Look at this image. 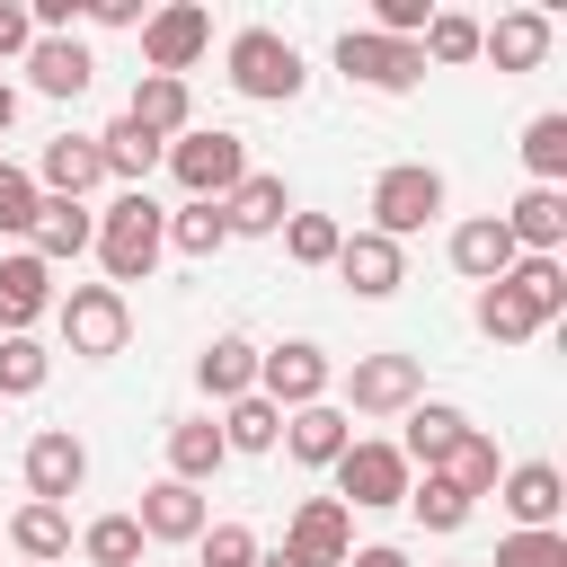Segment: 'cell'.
Masks as SVG:
<instances>
[{"mask_svg":"<svg viewBox=\"0 0 567 567\" xmlns=\"http://www.w3.org/2000/svg\"><path fill=\"white\" fill-rule=\"evenodd\" d=\"M434 213H443V168L399 159V168L372 177V230H381V239H416Z\"/></svg>","mask_w":567,"mask_h":567,"instance_id":"277c9868","label":"cell"},{"mask_svg":"<svg viewBox=\"0 0 567 567\" xmlns=\"http://www.w3.org/2000/svg\"><path fill=\"white\" fill-rule=\"evenodd\" d=\"M284 443H292V461H301V470H337V452L354 443V416H346V408H328V399H310V408H292V416H284Z\"/></svg>","mask_w":567,"mask_h":567,"instance_id":"d6986e66","label":"cell"},{"mask_svg":"<svg viewBox=\"0 0 567 567\" xmlns=\"http://www.w3.org/2000/svg\"><path fill=\"white\" fill-rule=\"evenodd\" d=\"M514 257H523V248H514V230H505L496 213H478V221H461V230H452V266H461L470 284H496Z\"/></svg>","mask_w":567,"mask_h":567,"instance_id":"484cf974","label":"cell"},{"mask_svg":"<svg viewBox=\"0 0 567 567\" xmlns=\"http://www.w3.org/2000/svg\"><path fill=\"white\" fill-rule=\"evenodd\" d=\"M142 549H151V540H142L133 514H97V523L80 532V558H89V567H142Z\"/></svg>","mask_w":567,"mask_h":567,"instance_id":"836d02e7","label":"cell"},{"mask_svg":"<svg viewBox=\"0 0 567 567\" xmlns=\"http://www.w3.org/2000/svg\"><path fill=\"white\" fill-rule=\"evenodd\" d=\"M53 310V266L44 257H0V337H27L35 319Z\"/></svg>","mask_w":567,"mask_h":567,"instance_id":"2e32d148","label":"cell"},{"mask_svg":"<svg viewBox=\"0 0 567 567\" xmlns=\"http://www.w3.org/2000/svg\"><path fill=\"white\" fill-rule=\"evenodd\" d=\"M195 558L204 567H257V532L248 523H204L195 532Z\"/></svg>","mask_w":567,"mask_h":567,"instance_id":"b9f144b4","label":"cell"},{"mask_svg":"<svg viewBox=\"0 0 567 567\" xmlns=\"http://www.w3.org/2000/svg\"><path fill=\"white\" fill-rule=\"evenodd\" d=\"M53 310H62V346H71V354H89V363L124 354V337H133V310H124V292H115V284H71Z\"/></svg>","mask_w":567,"mask_h":567,"instance_id":"5b68a950","label":"cell"},{"mask_svg":"<svg viewBox=\"0 0 567 567\" xmlns=\"http://www.w3.org/2000/svg\"><path fill=\"white\" fill-rule=\"evenodd\" d=\"M44 372H53V354L35 337H0V399H35Z\"/></svg>","mask_w":567,"mask_h":567,"instance_id":"ab89813d","label":"cell"},{"mask_svg":"<svg viewBox=\"0 0 567 567\" xmlns=\"http://www.w3.org/2000/svg\"><path fill=\"white\" fill-rule=\"evenodd\" d=\"M496 221L514 230V248H523V257H558V239H567V195H558V186H523Z\"/></svg>","mask_w":567,"mask_h":567,"instance_id":"ac0fdd59","label":"cell"},{"mask_svg":"<svg viewBox=\"0 0 567 567\" xmlns=\"http://www.w3.org/2000/svg\"><path fill=\"white\" fill-rule=\"evenodd\" d=\"M159 151H168V142H151V133H142V124H124V115L97 133V168H106V177H124V195H142V177L159 168Z\"/></svg>","mask_w":567,"mask_h":567,"instance_id":"f1b7e54d","label":"cell"},{"mask_svg":"<svg viewBox=\"0 0 567 567\" xmlns=\"http://www.w3.org/2000/svg\"><path fill=\"white\" fill-rule=\"evenodd\" d=\"M416 53H425V62H478V18L434 9V18H425V35H416Z\"/></svg>","mask_w":567,"mask_h":567,"instance_id":"74e56055","label":"cell"},{"mask_svg":"<svg viewBox=\"0 0 567 567\" xmlns=\"http://www.w3.org/2000/svg\"><path fill=\"white\" fill-rule=\"evenodd\" d=\"M346 567H408V549H354Z\"/></svg>","mask_w":567,"mask_h":567,"instance_id":"7dc6e473","label":"cell"},{"mask_svg":"<svg viewBox=\"0 0 567 567\" xmlns=\"http://www.w3.org/2000/svg\"><path fill=\"white\" fill-rule=\"evenodd\" d=\"M97 27H142V0H89Z\"/></svg>","mask_w":567,"mask_h":567,"instance_id":"bcb514c9","label":"cell"},{"mask_svg":"<svg viewBox=\"0 0 567 567\" xmlns=\"http://www.w3.org/2000/svg\"><path fill=\"white\" fill-rule=\"evenodd\" d=\"M168 248H177V257H221V248H230L221 204H186V213H168Z\"/></svg>","mask_w":567,"mask_h":567,"instance_id":"8d00e7d4","label":"cell"},{"mask_svg":"<svg viewBox=\"0 0 567 567\" xmlns=\"http://www.w3.org/2000/svg\"><path fill=\"white\" fill-rule=\"evenodd\" d=\"M461 434H470V416H461L452 399H416V408H408V434H399V461H408V470H443V452H452Z\"/></svg>","mask_w":567,"mask_h":567,"instance_id":"603a6c76","label":"cell"},{"mask_svg":"<svg viewBox=\"0 0 567 567\" xmlns=\"http://www.w3.org/2000/svg\"><path fill=\"white\" fill-rule=\"evenodd\" d=\"M478 53H487L496 71H540V62H549V18H540V9H505L496 27H478Z\"/></svg>","mask_w":567,"mask_h":567,"instance_id":"44dd1931","label":"cell"},{"mask_svg":"<svg viewBox=\"0 0 567 567\" xmlns=\"http://www.w3.org/2000/svg\"><path fill=\"white\" fill-rule=\"evenodd\" d=\"M275 443H284V408L275 399L248 390V399L221 408V452H275Z\"/></svg>","mask_w":567,"mask_h":567,"instance_id":"1f68e13d","label":"cell"},{"mask_svg":"<svg viewBox=\"0 0 567 567\" xmlns=\"http://www.w3.org/2000/svg\"><path fill=\"white\" fill-rule=\"evenodd\" d=\"M9 549H18V558H35V567H62V558H71V514L27 496V505L9 514Z\"/></svg>","mask_w":567,"mask_h":567,"instance_id":"83f0119b","label":"cell"},{"mask_svg":"<svg viewBox=\"0 0 567 567\" xmlns=\"http://www.w3.org/2000/svg\"><path fill=\"white\" fill-rule=\"evenodd\" d=\"M159 159H168V177L186 186V204H221V195L248 177V142H239V133H221V124H186Z\"/></svg>","mask_w":567,"mask_h":567,"instance_id":"3957f363","label":"cell"},{"mask_svg":"<svg viewBox=\"0 0 567 567\" xmlns=\"http://www.w3.org/2000/svg\"><path fill=\"white\" fill-rule=\"evenodd\" d=\"M89 71H97V62H89L80 35H35V44H27V80H35L44 97H80Z\"/></svg>","mask_w":567,"mask_h":567,"instance_id":"d4e9b609","label":"cell"},{"mask_svg":"<svg viewBox=\"0 0 567 567\" xmlns=\"http://www.w3.org/2000/svg\"><path fill=\"white\" fill-rule=\"evenodd\" d=\"M284 549H292L301 567H346V558H354V514H346L337 496H310V505H292Z\"/></svg>","mask_w":567,"mask_h":567,"instance_id":"8fae6325","label":"cell"},{"mask_svg":"<svg viewBox=\"0 0 567 567\" xmlns=\"http://www.w3.org/2000/svg\"><path fill=\"white\" fill-rule=\"evenodd\" d=\"M523 168H532V186L567 177V115H532L523 124Z\"/></svg>","mask_w":567,"mask_h":567,"instance_id":"d590c367","label":"cell"},{"mask_svg":"<svg viewBox=\"0 0 567 567\" xmlns=\"http://www.w3.org/2000/svg\"><path fill=\"white\" fill-rule=\"evenodd\" d=\"M80 478H89V443L71 425H44L27 443V496L35 505H62V496H80Z\"/></svg>","mask_w":567,"mask_h":567,"instance_id":"7c38bea8","label":"cell"},{"mask_svg":"<svg viewBox=\"0 0 567 567\" xmlns=\"http://www.w3.org/2000/svg\"><path fill=\"white\" fill-rule=\"evenodd\" d=\"M408 505H416V523H425V532H461V523H470V496H461L452 478H434V470H425V478H408Z\"/></svg>","mask_w":567,"mask_h":567,"instance_id":"f35d334b","label":"cell"},{"mask_svg":"<svg viewBox=\"0 0 567 567\" xmlns=\"http://www.w3.org/2000/svg\"><path fill=\"white\" fill-rule=\"evenodd\" d=\"M9 124H18V89L0 80V133H9Z\"/></svg>","mask_w":567,"mask_h":567,"instance_id":"c3c4849f","label":"cell"},{"mask_svg":"<svg viewBox=\"0 0 567 567\" xmlns=\"http://www.w3.org/2000/svg\"><path fill=\"white\" fill-rule=\"evenodd\" d=\"M221 62H230V89H239V97H257V106H292V97H301V80H310V71H301V44H292V35H275V27H239Z\"/></svg>","mask_w":567,"mask_h":567,"instance_id":"7a4b0ae2","label":"cell"},{"mask_svg":"<svg viewBox=\"0 0 567 567\" xmlns=\"http://www.w3.org/2000/svg\"><path fill=\"white\" fill-rule=\"evenodd\" d=\"M97 266H106V284L124 292V284H151V266H159V248H168V213L151 204V195H115L106 213H97Z\"/></svg>","mask_w":567,"mask_h":567,"instance_id":"6da1fadb","label":"cell"},{"mask_svg":"<svg viewBox=\"0 0 567 567\" xmlns=\"http://www.w3.org/2000/svg\"><path fill=\"white\" fill-rule=\"evenodd\" d=\"M496 284H514V292H523V310H532L540 328H549V319L567 310V266H558V257H514V266H505Z\"/></svg>","mask_w":567,"mask_h":567,"instance_id":"4dcf8cb0","label":"cell"},{"mask_svg":"<svg viewBox=\"0 0 567 567\" xmlns=\"http://www.w3.org/2000/svg\"><path fill=\"white\" fill-rule=\"evenodd\" d=\"M27 239H35L27 257H44V266H71V257H80V248L97 239V213H89V204H62V195H44V204H35V230H27Z\"/></svg>","mask_w":567,"mask_h":567,"instance_id":"cb8c5ba5","label":"cell"},{"mask_svg":"<svg viewBox=\"0 0 567 567\" xmlns=\"http://www.w3.org/2000/svg\"><path fill=\"white\" fill-rule=\"evenodd\" d=\"M346 399H354V416H408L425 399V363L416 354H354Z\"/></svg>","mask_w":567,"mask_h":567,"instance_id":"9c48e42d","label":"cell"},{"mask_svg":"<svg viewBox=\"0 0 567 567\" xmlns=\"http://www.w3.org/2000/svg\"><path fill=\"white\" fill-rule=\"evenodd\" d=\"M337 239H346V230H337L328 213H292V221H284V257H292V266H337Z\"/></svg>","mask_w":567,"mask_h":567,"instance_id":"60d3db41","label":"cell"},{"mask_svg":"<svg viewBox=\"0 0 567 567\" xmlns=\"http://www.w3.org/2000/svg\"><path fill=\"white\" fill-rule=\"evenodd\" d=\"M408 478H416V470L399 461V443H363V434H354V443L337 452V505H346V514L408 505Z\"/></svg>","mask_w":567,"mask_h":567,"instance_id":"8992f818","label":"cell"},{"mask_svg":"<svg viewBox=\"0 0 567 567\" xmlns=\"http://www.w3.org/2000/svg\"><path fill=\"white\" fill-rule=\"evenodd\" d=\"M35 177L18 168V159H0V230H35Z\"/></svg>","mask_w":567,"mask_h":567,"instance_id":"ee69618b","label":"cell"},{"mask_svg":"<svg viewBox=\"0 0 567 567\" xmlns=\"http://www.w3.org/2000/svg\"><path fill=\"white\" fill-rule=\"evenodd\" d=\"M124 124H142L151 142H177V133L195 124V97H186V80H159V71H142V80H133V97H124Z\"/></svg>","mask_w":567,"mask_h":567,"instance_id":"7402d4cb","label":"cell"},{"mask_svg":"<svg viewBox=\"0 0 567 567\" xmlns=\"http://www.w3.org/2000/svg\"><path fill=\"white\" fill-rule=\"evenodd\" d=\"M337 71H346L354 89H381V97H399V89H416V80H425V53H416V44H399V35L346 27V35H337Z\"/></svg>","mask_w":567,"mask_h":567,"instance_id":"52a82bcc","label":"cell"},{"mask_svg":"<svg viewBox=\"0 0 567 567\" xmlns=\"http://www.w3.org/2000/svg\"><path fill=\"white\" fill-rule=\"evenodd\" d=\"M221 221H230V239H266V230H284V221H292V195H284V177L248 168V177L221 195Z\"/></svg>","mask_w":567,"mask_h":567,"instance_id":"e0dca14e","label":"cell"},{"mask_svg":"<svg viewBox=\"0 0 567 567\" xmlns=\"http://www.w3.org/2000/svg\"><path fill=\"white\" fill-rule=\"evenodd\" d=\"M221 461H230V452H221V425H213V416H177V425H168V478L204 487Z\"/></svg>","mask_w":567,"mask_h":567,"instance_id":"f546056e","label":"cell"},{"mask_svg":"<svg viewBox=\"0 0 567 567\" xmlns=\"http://www.w3.org/2000/svg\"><path fill=\"white\" fill-rule=\"evenodd\" d=\"M478 337L523 346V337H540V319L523 310V292H514V284H478Z\"/></svg>","mask_w":567,"mask_h":567,"instance_id":"e575fe53","label":"cell"},{"mask_svg":"<svg viewBox=\"0 0 567 567\" xmlns=\"http://www.w3.org/2000/svg\"><path fill=\"white\" fill-rule=\"evenodd\" d=\"M434 478H452V487H461V496H470V505H478V496H487V487H496V478H505V470H496V443H487V434H478V425H470V434H461V443H452V452H443V470H434Z\"/></svg>","mask_w":567,"mask_h":567,"instance_id":"d6a6232c","label":"cell"},{"mask_svg":"<svg viewBox=\"0 0 567 567\" xmlns=\"http://www.w3.org/2000/svg\"><path fill=\"white\" fill-rule=\"evenodd\" d=\"M257 567H301V558L292 549H257Z\"/></svg>","mask_w":567,"mask_h":567,"instance_id":"681fc988","label":"cell"},{"mask_svg":"<svg viewBox=\"0 0 567 567\" xmlns=\"http://www.w3.org/2000/svg\"><path fill=\"white\" fill-rule=\"evenodd\" d=\"M337 275H346L363 301H390V292L408 284V257H399V239H381V230H346V239H337Z\"/></svg>","mask_w":567,"mask_h":567,"instance_id":"4fadbf2b","label":"cell"},{"mask_svg":"<svg viewBox=\"0 0 567 567\" xmlns=\"http://www.w3.org/2000/svg\"><path fill=\"white\" fill-rule=\"evenodd\" d=\"M328 381H337V363L310 337H284L257 354V399H275V408H310V399H328Z\"/></svg>","mask_w":567,"mask_h":567,"instance_id":"ba28073f","label":"cell"},{"mask_svg":"<svg viewBox=\"0 0 567 567\" xmlns=\"http://www.w3.org/2000/svg\"><path fill=\"white\" fill-rule=\"evenodd\" d=\"M213 44V9H195V0H168V9H151L142 18V62L159 71V80H186V62Z\"/></svg>","mask_w":567,"mask_h":567,"instance_id":"30bf717a","label":"cell"},{"mask_svg":"<svg viewBox=\"0 0 567 567\" xmlns=\"http://www.w3.org/2000/svg\"><path fill=\"white\" fill-rule=\"evenodd\" d=\"M195 381H204V399H221V408L248 399V390H257V346H248V337H213V346L195 354Z\"/></svg>","mask_w":567,"mask_h":567,"instance_id":"4316f807","label":"cell"},{"mask_svg":"<svg viewBox=\"0 0 567 567\" xmlns=\"http://www.w3.org/2000/svg\"><path fill=\"white\" fill-rule=\"evenodd\" d=\"M496 505L523 523V532H558V505H567V478L549 470V461H523V470H505L496 478Z\"/></svg>","mask_w":567,"mask_h":567,"instance_id":"9a60e30c","label":"cell"},{"mask_svg":"<svg viewBox=\"0 0 567 567\" xmlns=\"http://www.w3.org/2000/svg\"><path fill=\"white\" fill-rule=\"evenodd\" d=\"M496 567H567V532H505Z\"/></svg>","mask_w":567,"mask_h":567,"instance_id":"7bdbcfd3","label":"cell"},{"mask_svg":"<svg viewBox=\"0 0 567 567\" xmlns=\"http://www.w3.org/2000/svg\"><path fill=\"white\" fill-rule=\"evenodd\" d=\"M133 523H142V540H195L213 514H204V487H186V478H151Z\"/></svg>","mask_w":567,"mask_h":567,"instance_id":"ffe728a7","label":"cell"},{"mask_svg":"<svg viewBox=\"0 0 567 567\" xmlns=\"http://www.w3.org/2000/svg\"><path fill=\"white\" fill-rule=\"evenodd\" d=\"M27 177H35V195H62V204H80V195L106 177V168H97V133H53V142H44V159H35Z\"/></svg>","mask_w":567,"mask_h":567,"instance_id":"5bb4252c","label":"cell"},{"mask_svg":"<svg viewBox=\"0 0 567 567\" xmlns=\"http://www.w3.org/2000/svg\"><path fill=\"white\" fill-rule=\"evenodd\" d=\"M27 44H35V18L18 0H0V53H27Z\"/></svg>","mask_w":567,"mask_h":567,"instance_id":"f6af8a7d","label":"cell"}]
</instances>
